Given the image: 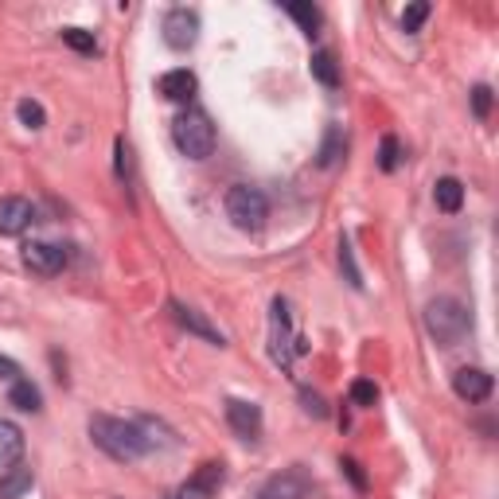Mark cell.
Listing matches in <instances>:
<instances>
[{
  "label": "cell",
  "instance_id": "obj_15",
  "mask_svg": "<svg viewBox=\"0 0 499 499\" xmlns=\"http://www.w3.org/2000/svg\"><path fill=\"white\" fill-rule=\"evenodd\" d=\"M433 203H437V211L445 215H456L465 207V183L456 180V176H445L433 183Z\"/></svg>",
  "mask_w": 499,
  "mask_h": 499
},
{
  "label": "cell",
  "instance_id": "obj_9",
  "mask_svg": "<svg viewBox=\"0 0 499 499\" xmlns=\"http://www.w3.org/2000/svg\"><path fill=\"white\" fill-rule=\"evenodd\" d=\"M35 222V207L24 200V195H5L0 200V234L5 239H16Z\"/></svg>",
  "mask_w": 499,
  "mask_h": 499
},
{
  "label": "cell",
  "instance_id": "obj_3",
  "mask_svg": "<svg viewBox=\"0 0 499 499\" xmlns=\"http://www.w3.org/2000/svg\"><path fill=\"white\" fill-rule=\"evenodd\" d=\"M172 141H176V149L188 156V161H207V156L215 152V125H211V117H207L203 110L188 106L183 113H176Z\"/></svg>",
  "mask_w": 499,
  "mask_h": 499
},
{
  "label": "cell",
  "instance_id": "obj_11",
  "mask_svg": "<svg viewBox=\"0 0 499 499\" xmlns=\"http://www.w3.org/2000/svg\"><path fill=\"white\" fill-rule=\"evenodd\" d=\"M227 422H230V429L239 433V437L254 441L261 433V406L242 402V398H227Z\"/></svg>",
  "mask_w": 499,
  "mask_h": 499
},
{
  "label": "cell",
  "instance_id": "obj_17",
  "mask_svg": "<svg viewBox=\"0 0 499 499\" xmlns=\"http://www.w3.org/2000/svg\"><path fill=\"white\" fill-rule=\"evenodd\" d=\"M24 456V433L16 422H0V465H20Z\"/></svg>",
  "mask_w": 499,
  "mask_h": 499
},
{
  "label": "cell",
  "instance_id": "obj_23",
  "mask_svg": "<svg viewBox=\"0 0 499 499\" xmlns=\"http://www.w3.org/2000/svg\"><path fill=\"white\" fill-rule=\"evenodd\" d=\"M398 164H402V144H398V137H383V144H378V168H383V172H394Z\"/></svg>",
  "mask_w": 499,
  "mask_h": 499
},
{
  "label": "cell",
  "instance_id": "obj_26",
  "mask_svg": "<svg viewBox=\"0 0 499 499\" xmlns=\"http://www.w3.org/2000/svg\"><path fill=\"white\" fill-rule=\"evenodd\" d=\"M351 402L363 406V410H367V406H375L378 402V386L371 383V378H356V383H351Z\"/></svg>",
  "mask_w": 499,
  "mask_h": 499
},
{
  "label": "cell",
  "instance_id": "obj_6",
  "mask_svg": "<svg viewBox=\"0 0 499 499\" xmlns=\"http://www.w3.org/2000/svg\"><path fill=\"white\" fill-rule=\"evenodd\" d=\"M164 44L176 47V51H188L195 47V39H200V16H195L191 8H172L164 16Z\"/></svg>",
  "mask_w": 499,
  "mask_h": 499
},
{
  "label": "cell",
  "instance_id": "obj_19",
  "mask_svg": "<svg viewBox=\"0 0 499 499\" xmlns=\"http://www.w3.org/2000/svg\"><path fill=\"white\" fill-rule=\"evenodd\" d=\"M312 78H317L320 86H328V90L339 86V67L332 59V51H317V55H312Z\"/></svg>",
  "mask_w": 499,
  "mask_h": 499
},
{
  "label": "cell",
  "instance_id": "obj_7",
  "mask_svg": "<svg viewBox=\"0 0 499 499\" xmlns=\"http://www.w3.org/2000/svg\"><path fill=\"white\" fill-rule=\"evenodd\" d=\"M24 266L39 278H55V273L67 269V250L55 242H28L24 246Z\"/></svg>",
  "mask_w": 499,
  "mask_h": 499
},
{
  "label": "cell",
  "instance_id": "obj_25",
  "mask_svg": "<svg viewBox=\"0 0 499 499\" xmlns=\"http://www.w3.org/2000/svg\"><path fill=\"white\" fill-rule=\"evenodd\" d=\"M426 20H429V5L426 0H417V5H410L402 12V32H422Z\"/></svg>",
  "mask_w": 499,
  "mask_h": 499
},
{
  "label": "cell",
  "instance_id": "obj_18",
  "mask_svg": "<svg viewBox=\"0 0 499 499\" xmlns=\"http://www.w3.org/2000/svg\"><path fill=\"white\" fill-rule=\"evenodd\" d=\"M8 402L16 406V410H28V414H35L39 406H44V398H39V386H32L28 378H16V383H12Z\"/></svg>",
  "mask_w": 499,
  "mask_h": 499
},
{
  "label": "cell",
  "instance_id": "obj_13",
  "mask_svg": "<svg viewBox=\"0 0 499 499\" xmlns=\"http://www.w3.org/2000/svg\"><path fill=\"white\" fill-rule=\"evenodd\" d=\"M195 86H200V83H195V74L183 71V67L156 78V94L168 98V102H191L195 98Z\"/></svg>",
  "mask_w": 499,
  "mask_h": 499
},
{
  "label": "cell",
  "instance_id": "obj_10",
  "mask_svg": "<svg viewBox=\"0 0 499 499\" xmlns=\"http://www.w3.org/2000/svg\"><path fill=\"white\" fill-rule=\"evenodd\" d=\"M492 386H495L492 375L480 371V367H461V371L453 375V390H456V398H465V402H488Z\"/></svg>",
  "mask_w": 499,
  "mask_h": 499
},
{
  "label": "cell",
  "instance_id": "obj_24",
  "mask_svg": "<svg viewBox=\"0 0 499 499\" xmlns=\"http://www.w3.org/2000/svg\"><path fill=\"white\" fill-rule=\"evenodd\" d=\"M16 113H20V122L28 125V129H44V122H47L44 106H39V102H32V98H24L20 106H16Z\"/></svg>",
  "mask_w": 499,
  "mask_h": 499
},
{
  "label": "cell",
  "instance_id": "obj_28",
  "mask_svg": "<svg viewBox=\"0 0 499 499\" xmlns=\"http://www.w3.org/2000/svg\"><path fill=\"white\" fill-rule=\"evenodd\" d=\"M472 113H476V117H488L492 113V90L488 86L472 90Z\"/></svg>",
  "mask_w": 499,
  "mask_h": 499
},
{
  "label": "cell",
  "instance_id": "obj_20",
  "mask_svg": "<svg viewBox=\"0 0 499 499\" xmlns=\"http://www.w3.org/2000/svg\"><path fill=\"white\" fill-rule=\"evenodd\" d=\"M339 156H344V129H339V125H328L324 144H320V168H332Z\"/></svg>",
  "mask_w": 499,
  "mask_h": 499
},
{
  "label": "cell",
  "instance_id": "obj_16",
  "mask_svg": "<svg viewBox=\"0 0 499 499\" xmlns=\"http://www.w3.org/2000/svg\"><path fill=\"white\" fill-rule=\"evenodd\" d=\"M32 468H24V465H12L5 476H0V499H20L24 492H32Z\"/></svg>",
  "mask_w": 499,
  "mask_h": 499
},
{
  "label": "cell",
  "instance_id": "obj_2",
  "mask_svg": "<svg viewBox=\"0 0 499 499\" xmlns=\"http://www.w3.org/2000/svg\"><path fill=\"white\" fill-rule=\"evenodd\" d=\"M426 332L441 347H456L472 332V312L456 297H437L426 305Z\"/></svg>",
  "mask_w": 499,
  "mask_h": 499
},
{
  "label": "cell",
  "instance_id": "obj_27",
  "mask_svg": "<svg viewBox=\"0 0 499 499\" xmlns=\"http://www.w3.org/2000/svg\"><path fill=\"white\" fill-rule=\"evenodd\" d=\"M339 266L347 269V281L356 285V289H363V278H359V269H356V258H351V242L344 239V246H339Z\"/></svg>",
  "mask_w": 499,
  "mask_h": 499
},
{
  "label": "cell",
  "instance_id": "obj_30",
  "mask_svg": "<svg viewBox=\"0 0 499 499\" xmlns=\"http://www.w3.org/2000/svg\"><path fill=\"white\" fill-rule=\"evenodd\" d=\"M0 378H12V383H16V378H20V367L12 363L8 356H0Z\"/></svg>",
  "mask_w": 499,
  "mask_h": 499
},
{
  "label": "cell",
  "instance_id": "obj_4",
  "mask_svg": "<svg viewBox=\"0 0 499 499\" xmlns=\"http://www.w3.org/2000/svg\"><path fill=\"white\" fill-rule=\"evenodd\" d=\"M227 219L239 230H261L269 219V200L250 183H234L227 191Z\"/></svg>",
  "mask_w": 499,
  "mask_h": 499
},
{
  "label": "cell",
  "instance_id": "obj_22",
  "mask_svg": "<svg viewBox=\"0 0 499 499\" xmlns=\"http://www.w3.org/2000/svg\"><path fill=\"white\" fill-rule=\"evenodd\" d=\"M285 12H289V16H293L308 35H317V28H320V8H312V5H285Z\"/></svg>",
  "mask_w": 499,
  "mask_h": 499
},
{
  "label": "cell",
  "instance_id": "obj_31",
  "mask_svg": "<svg viewBox=\"0 0 499 499\" xmlns=\"http://www.w3.org/2000/svg\"><path fill=\"white\" fill-rule=\"evenodd\" d=\"M344 472L351 476V484H356V488H367V476L359 472V465H356V461H344Z\"/></svg>",
  "mask_w": 499,
  "mask_h": 499
},
{
  "label": "cell",
  "instance_id": "obj_1",
  "mask_svg": "<svg viewBox=\"0 0 499 499\" xmlns=\"http://www.w3.org/2000/svg\"><path fill=\"white\" fill-rule=\"evenodd\" d=\"M90 437H94L98 449L110 453L113 461H141V456L152 449L149 426L144 422H122V417H110V414L90 417Z\"/></svg>",
  "mask_w": 499,
  "mask_h": 499
},
{
  "label": "cell",
  "instance_id": "obj_29",
  "mask_svg": "<svg viewBox=\"0 0 499 499\" xmlns=\"http://www.w3.org/2000/svg\"><path fill=\"white\" fill-rule=\"evenodd\" d=\"M300 398H305V410H308L312 417H324V414H328V410H324V402L317 398V394H308V390H305V394H300Z\"/></svg>",
  "mask_w": 499,
  "mask_h": 499
},
{
  "label": "cell",
  "instance_id": "obj_21",
  "mask_svg": "<svg viewBox=\"0 0 499 499\" xmlns=\"http://www.w3.org/2000/svg\"><path fill=\"white\" fill-rule=\"evenodd\" d=\"M59 35H63V44L78 51V55H94V51H98V39L90 32H83V28H63Z\"/></svg>",
  "mask_w": 499,
  "mask_h": 499
},
{
  "label": "cell",
  "instance_id": "obj_8",
  "mask_svg": "<svg viewBox=\"0 0 499 499\" xmlns=\"http://www.w3.org/2000/svg\"><path fill=\"white\" fill-rule=\"evenodd\" d=\"M258 499H312V484H308L305 472L289 468V472H278V476H269L261 484Z\"/></svg>",
  "mask_w": 499,
  "mask_h": 499
},
{
  "label": "cell",
  "instance_id": "obj_14",
  "mask_svg": "<svg viewBox=\"0 0 499 499\" xmlns=\"http://www.w3.org/2000/svg\"><path fill=\"white\" fill-rule=\"evenodd\" d=\"M219 488H222V465L207 461V465H200V472H195V476L188 480L183 495H188V499H211Z\"/></svg>",
  "mask_w": 499,
  "mask_h": 499
},
{
  "label": "cell",
  "instance_id": "obj_32",
  "mask_svg": "<svg viewBox=\"0 0 499 499\" xmlns=\"http://www.w3.org/2000/svg\"><path fill=\"white\" fill-rule=\"evenodd\" d=\"M164 499H188V495H183V492H180V495H164Z\"/></svg>",
  "mask_w": 499,
  "mask_h": 499
},
{
  "label": "cell",
  "instance_id": "obj_12",
  "mask_svg": "<svg viewBox=\"0 0 499 499\" xmlns=\"http://www.w3.org/2000/svg\"><path fill=\"white\" fill-rule=\"evenodd\" d=\"M172 317H176V324H180V328H188V332L203 336L207 344H219V347L227 344V336H222L219 328L203 317V312H195V308H188V305H180V300H172Z\"/></svg>",
  "mask_w": 499,
  "mask_h": 499
},
{
  "label": "cell",
  "instance_id": "obj_5",
  "mask_svg": "<svg viewBox=\"0 0 499 499\" xmlns=\"http://www.w3.org/2000/svg\"><path fill=\"white\" fill-rule=\"evenodd\" d=\"M293 328H289V305L281 297H273V308H269V351H273V363L289 367L293 363Z\"/></svg>",
  "mask_w": 499,
  "mask_h": 499
}]
</instances>
